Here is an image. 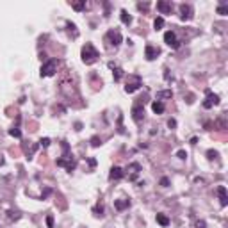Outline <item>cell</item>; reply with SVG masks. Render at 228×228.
Returning a JSON list of instances; mask_svg holds the SVG:
<instances>
[{
  "label": "cell",
  "instance_id": "1",
  "mask_svg": "<svg viewBox=\"0 0 228 228\" xmlns=\"http://www.w3.org/2000/svg\"><path fill=\"white\" fill-rule=\"evenodd\" d=\"M96 59H98V52H96V48L93 46L91 43H86V46L82 48V61H84L86 64H93Z\"/></svg>",
  "mask_w": 228,
  "mask_h": 228
},
{
  "label": "cell",
  "instance_id": "2",
  "mask_svg": "<svg viewBox=\"0 0 228 228\" xmlns=\"http://www.w3.org/2000/svg\"><path fill=\"white\" fill-rule=\"evenodd\" d=\"M57 70V61L55 59H50V61H46V63L41 66V77H52L54 73H55Z\"/></svg>",
  "mask_w": 228,
  "mask_h": 228
},
{
  "label": "cell",
  "instance_id": "3",
  "mask_svg": "<svg viewBox=\"0 0 228 228\" xmlns=\"http://www.w3.org/2000/svg\"><path fill=\"white\" fill-rule=\"evenodd\" d=\"M121 39H123V37H121V34L118 30H109L105 34V41L109 43V45H114V46H118L121 43Z\"/></svg>",
  "mask_w": 228,
  "mask_h": 228
},
{
  "label": "cell",
  "instance_id": "4",
  "mask_svg": "<svg viewBox=\"0 0 228 228\" xmlns=\"http://www.w3.org/2000/svg\"><path fill=\"white\" fill-rule=\"evenodd\" d=\"M164 41L168 43L171 48H178V46H180V41L177 39V34H175L173 30H168V32L164 34Z\"/></svg>",
  "mask_w": 228,
  "mask_h": 228
},
{
  "label": "cell",
  "instance_id": "5",
  "mask_svg": "<svg viewBox=\"0 0 228 228\" xmlns=\"http://www.w3.org/2000/svg\"><path fill=\"white\" fill-rule=\"evenodd\" d=\"M217 103H219V96H217V94H212L210 91H207V100L203 102V107H205V109H210V107L217 105Z\"/></svg>",
  "mask_w": 228,
  "mask_h": 228
},
{
  "label": "cell",
  "instance_id": "6",
  "mask_svg": "<svg viewBox=\"0 0 228 228\" xmlns=\"http://www.w3.org/2000/svg\"><path fill=\"white\" fill-rule=\"evenodd\" d=\"M139 171H141V164H137V162H132V164H130V166L127 168L128 178H130V180H135V177L139 175Z\"/></svg>",
  "mask_w": 228,
  "mask_h": 228
},
{
  "label": "cell",
  "instance_id": "7",
  "mask_svg": "<svg viewBox=\"0 0 228 228\" xmlns=\"http://www.w3.org/2000/svg\"><path fill=\"white\" fill-rule=\"evenodd\" d=\"M139 87H141V77H139V75H134V82H130V84L125 86V91L134 93V91H137Z\"/></svg>",
  "mask_w": 228,
  "mask_h": 228
},
{
  "label": "cell",
  "instance_id": "8",
  "mask_svg": "<svg viewBox=\"0 0 228 228\" xmlns=\"http://www.w3.org/2000/svg\"><path fill=\"white\" fill-rule=\"evenodd\" d=\"M57 164H59V166H64V168H66L68 171L75 169V166H77V164H75V160H71L70 155L64 157V159H59V160H57Z\"/></svg>",
  "mask_w": 228,
  "mask_h": 228
},
{
  "label": "cell",
  "instance_id": "9",
  "mask_svg": "<svg viewBox=\"0 0 228 228\" xmlns=\"http://www.w3.org/2000/svg\"><path fill=\"white\" fill-rule=\"evenodd\" d=\"M144 55L148 61H153L157 55H159V48H155L153 45H146V48H144Z\"/></svg>",
  "mask_w": 228,
  "mask_h": 228
},
{
  "label": "cell",
  "instance_id": "10",
  "mask_svg": "<svg viewBox=\"0 0 228 228\" xmlns=\"http://www.w3.org/2000/svg\"><path fill=\"white\" fill-rule=\"evenodd\" d=\"M180 18H182V20H191L192 18V9H191V6H185V4H182V6H180Z\"/></svg>",
  "mask_w": 228,
  "mask_h": 228
},
{
  "label": "cell",
  "instance_id": "11",
  "mask_svg": "<svg viewBox=\"0 0 228 228\" xmlns=\"http://www.w3.org/2000/svg\"><path fill=\"white\" fill-rule=\"evenodd\" d=\"M142 116H144V109H142L141 105H134V109H132V118H134V121H139L142 120Z\"/></svg>",
  "mask_w": 228,
  "mask_h": 228
},
{
  "label": "cell",
  "instance_id": "12",
  "mask_svg": "<svg viewBox=\"0 0 228 228\" xmlns=\"http://www.w3.org/2000/svg\"><path fill=\"white\" fill-rule=\"evenodd\" d=\"M123 175H125L123 169L118 168V166H114L112 169H111V173H109V178H111V180H120V178H123Z\"/></svg>",
  "mask_w": 228,
  "mask_h": 228
},
{
  "label": "cell",
  "instance_id": "13",
  "mask_svg": "<svg viewBox=\"0 0 228 228\" xmlns=\"http://www.w3.org/2000/svg\"><path fill=\"white\" fill-rule=\"evenodd\" d=\"M217 194H219V200H221V205L225 207L228 203L226 201V187H225V185H219V187H217Z\"/></svg>",
  "mask_w": 228,
  "mask_h": 228
},
{
  "label": "cell",
  "instance_id": "14",
  "mask_svg": "<svg viewBox=\"0 0 228 228\" xmlns=\"http://www.w3.org/2000/svg\"><path fill=\"white\" fill-rule=\"evenodd\" d=\"M157 9L160 11V13H164V14H168V13H171V4H168V2H157Z\"/></svg>",
  "mask_w": 228,
  "mask_h": 228
},
{
  "label": "cell",
  "instance_id": "15",
  "mask_svg": "<svg viewBox=\"0 0 228 228\" xmlns=\"http://www.w3.org/2000/svg\"><path fill=\"white\" fill-rule=\"evenodd\" d=\"M114 207H116L118 210H125V208L130 207V201H128V200H116V201H114Z\"/></svg>",
  "mask_w": 228,
  "mask_h": 228
},
{
  "label": "cell",
  "instance_id": "16",
  "mask_svg": "<svg viewBox=\"0 0 228 228\" xmlns=\"http://www.w3.org/2000/svg\"><path fill=\"white\" fill-rule=\"evenodd\" d=\"M151 109H153V112L155 114H162L164 112V103L160 102V100H157V102L151 103Z\"/></svg>",
  "mask_w": 228,
  "mask_h": 228
},
{
  "label": "cell",
  "instance_id": "17",
  "mask_svg": "<svg viewBox=\"0 0 228 228\" xmlns=\"http://www.w3.org/2000/svg\"><path fill=\"white\" fill-rule=\"evenodd\" d=\"M157 223L162 225V226H168V225H169V219H168L164 214H157Z\"/></svg>",
  "mask_w": 228,
  "mask_h": 228
},
{
  "label": "cell",
  "instance_id": "18",
  "mask_svg": "<svg viewBox=\"0 0 228 228\" xmlns=\"http://www.w3.org/2000/svg\"><path fill=\"white\" fill-rule=\"evenodd\" d=\"M121 21H123L125 25H128V23L132 21V16H130V14H128L127 11H121Z\"/></svg>",
  "mask_w": 228,
  "mask_h": 228
},
{
  "label": "cell",
  "instance_id": "19",
  "mask_svg": "<svg viewBox=\"0 0 228 228\" xmlns=\"http://www.w3.org/2000/svg\"><path fill=\"white\" fill-rule=\"evenodd\" d=\"M153 27H155L157 30H160V28L164 27V18H162V16H159V18H155V21H153Z\"/></svg>",
  "mask_w": 228,
  "mask_h": 228
},
{
  "label": "cell",
  "instance_id": "20",
  "mask_svg": "<svg viewBox=\"0 0 228 228\" xmlns=\"http://www.w3.org/2000/svg\"><path fill=\"white\" fill-rule=\"evenodd\" d=\"M71 7H73L75 11H82V9L86 7V2H73V4H71Z\"/></svg>",
  "mask_w": 228,
  "mask_h": 228
},
{
  "label": "cell",
  "instance_id": "21",
  "mask_svg": "<svg viewBox=\"0 0 228 228\" xmlns=\"http://www.w3.org/2000/svg\"><path fill=\"white\" fill-rule=\"evenodd\" d=\"M123 77V70L121 68H114V80H121Z\"/></svg>",
  "mask_w": 228,
  "mask_h": 228
},
{
  "label": "cell",
  "instance_id": "22",
  "mask_svg": "<svg viewBox=\"0 0 228 228\" xmlns=\"http://www.w3.org/2000/svg\"><path fill=\"white\" fill-rule=\"evenodd\" d=\"M171 94H173L171 91H160L157 94V98H171Z\"/></svg>",
  "mask_w": 228,
  "mask_h": 228
},
{
  "label": "cell",
  "instance_id": "23",
  "mask_svg": "<svg viewBox=\"0 0 228 228\" xmlns=\"http://www.w3.org/2000/svg\"><path fill=\"white\" fill-rule=\"evenodd\" d=\"M9 135H13V137H21L20 128H11V130H9Z\"/></svg>",
  "mask_w": 228,
  "mask_h": 228
},
{
  "label": "cell",
  "instance_id": "24",
  "mask_svg": "<svg viewBox=\"0 0 228 228\" xmlns=\"http://www.w3.org/2000/svg\"><path fill=\"white\" fill-rule=\"evenodd\" d=\"M93 212L96 214V216H102V212H103V207H102V205L98 203V205H96L94 208H93Z\"/></svg>",
  "mask_w": 228,
  "mask_h": 228
},
{
  "label": "cell",
  "instance_id": "25",
  "mask_svg": "<svg viewBox=\"0 0 228 228\" xmlns=\"http://www.w3.org/2000/svg\"><path fill=\"white\" fill-rule=\"evenodd\" d=\"M217 13H219V14H223V16H225V14L228 13V7H226V6H219V7H217Z\"/></svg>",
  "mask_w": 228,
  "mask_h": 228
},
{
  "label": "cell",
  "instance_id": "26",
  "mask_svg": "<svg viewBox=\"0 0 228 228\" xmlns=\"http://www.w3.org/2000/svg\"><path fill=\"white\" fill-rule=\"evenodd\" d=\"M48 144H50V139H48V137H45V139H41V141H39V146H43V148H46Z\"/></svg>",
  "mask_w": 228,
  "mask_h": 228
},
{
  "label": "cell",
  "instance_id": "27",
  "mask_svg": "<svg viewBox=\"0 0 228 228\" xmlns=\"http://www.w3.org/2000/svg\"><path fill=\"white\" fill-rule=\"evenodd\" d=\"M207 155H208V159H214V157H217V153H216L214 150H208V151H207Z\"/></svg>",
  "mask_w": 228,
  "mask_h": 228
},
{
  "label": "cell",
  "instance_id": "28",
  "mask_svg": "<svg viewBox=\"0 0 228 228\" xmlns=\"http://www.w3.org/2000/svg\"><path fill=\"white\" fill-rule=\"evenodd\" d=\"M46 225H48V228L54 226V219H52V216H48V217H46Z\"/></svg>",
  "mask_w": 228,
  "mask_h": 228
},
{
  "label": "cell",
  "instance_id": "29",
  "mask_svg": "<svg viewBox=\"0 0 228 228\" xmlns=\"http://www.w3.org/2000/svg\"><path fill=\"white\" fill-rule=\"evenodd\" d=\"M177 155H178V159H185V157H187V153H185L184 150H180V151H178Z\"/></svg>",
  "mask_w": 228,
  "mask_h": 228
},
{
  "label": "cell",
  "instance_id": "30",
  "mask_svg": "<svg viewBox=\"0 0 228 228\" xmlns=\"http://www.w3.org/2000/svg\"><path fill=\"white\" fill-rule=\"evenodd\" d=\"M168 127H169V128H175V127H177V121H175V120H169V121H168Z\"/></svg>",
  "mask_w": 228,
  "mask_h": 228
},
{
  "label": "cell",
  "instance_id": "31",
  "mask_svg": "<svg viewBox=\"0 0 228 228\" xmlns=\"http://www.w3.org/2000/svg\"><path fill=\"white\" fill-rule=\"evenodd\" d=\"M91 142H93V146H98V144H100V139H98V137H93Z\"/></svg>",
  "mask_w": 228,
  "mask_h": 228
},
{
  "label": "cell",
  "instance_id": "32",
  "mask_svg": "<svg viewBox=\"0 0 228 228\" xmlns=\"http://www.w3.org/2000/svg\"><path fill=\"white\" fill-rule=\"evenodd\" d=\"M160 184H162V187H168V184H169V180H168V178H162V180H160Z\"/></svg>",
  "mask_w": 228,
  "mask_h": 228
},
{
  "label": "cell",
  "instance_id": "33",
  "mask_svg": "<svg viewBox=\"0 0 228 228\" xmlns=\"http://www.w3.org/2000/svg\"><path fill=\"white\" fill-rule=\"evenodd\" d=\"M196 225H198V228H205V221H198Z\"/></svg>",
  "mask_w": 228,
  "mask_h": 228
}]
</instances>
